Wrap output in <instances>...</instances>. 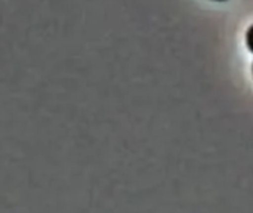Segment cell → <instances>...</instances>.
<instances>
[{"label": "cell", "mask_w": 253, "mask_h": 213, "mask_svg": "<svg viewBox=\"0 0 253 213\" xmlns=\"http://www.w3.org/2000/svg\"><path fill=\"white\" fill-rule=\"evenodd\" d=\"M218 1H224V0H218Z\"/></svg>", "instance_id": "2"}, {"label": "cell", "mask_w": 253, "mask_h": 213, "mask_svg": "<svg viewBox=\"0 0 253 213\" xmlns=\"http://www.w3.org/2000/svg\"><path fill=\"white\" fill-rule=\"evenodd\" d=\"M252 70H253V67H252Z\"/></svg>", "instance_id": "3"}, {"label": "cell", "mask_w": 253, "mask_h": 213, "mask_svg": "<svg viewBox=\"0 0 253 213\" xmlns=\"http://www.w3.org/2000/svg\"><path fill=\"white\" fill-rule=\"evenodd\" d=\"M246 44H248L249 50L253 52V24L248 28V31H246Z\"/></svg>", "instance_id": "1"}]
</instances>
